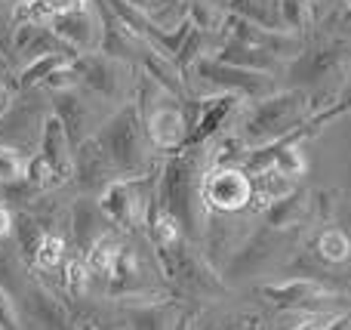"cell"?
Instances as JSON below:
<instances>
[{
    "mask_svg": "<svg viewBox=\"0 0 351 330\" xmlns=\"http://www.w3.org/2000/svg\"><path fill=\"white\" fill-rule=\"evenodd\" d=\"M204 152L200 148H182V154L170 158V164L164 167V179L158 189V201L164 204V210H170L176 222L182 226V235H200V216L197 204L200 201V182H204ZM206 210V207H204Z\"/></svg>",
    "mask_w": 351,
    "mask_h": 330,
    "instance_id": "1",
    "label": "cell"
},
{
    "mask_svg": "<svg viewBox=\"0 0 351 330\" xmlns=\"http://www.w3.org/2000/svg\"><path fill=\"white\" fill-rule=\"evenodd\" d=\"M99 145L105 148V154L111 158L117 176H145L148 173V148L152 139L145 133V121H142L136 102H127L99 127L96 133Z\"/></svg>",
    "mask_w": 351,
    "mask_h": 330,
    "instance_id": "2",
    "label": "cell"
},
{
    "mask_svg": "<svg viewBox=\"0 0 351 330\" xmlns=\"http://www.w3.org/2000/svg\"><path fill=\"white\" fill-rule=\"evenodd\" d=\"M154 195H158V179H154V173H145V176L108 182L96 195V204L111 226H117L121 232H130L136 226H145L148 204L154 201Z\"/></svg>",
    "mask_w": 351,
    "mask_h": 330,
    "instance_id": "3",
    "label": "cell"
},
{
    "mask_svg": "<svg viewBox=\"0 0 351 330\" xmlns=\"http://www.w3.org/2000/svg\"><path fill=\"white\" fill-rule=\"evenodd\" d=\"M305 102L308 99H305L302 90L271 93L268 99L256 102V108L250 111L247 123H243V142H250V145H271V142L284 139L302 121Z\"/></svg>",
    "mask_w": 351,
    "mask_h": 330,
    "instance_id": "4",
    "label": "cell"
},
{
    "mask_svg": "<svg viewBox=\"0 0 351 330\" xmlns=\"http://www.w3.org/2000/svg\"><path fill=\"white\" fill-rule=\"evenodd\" d=\"M194 71H197L200 80H206L210 86L222 93H234L241 99H253V102H262V99L271 96V74L262 71H247V68H234L225 65L219 59H197L194 62Z\"/></svg>",
    "mask_w": 351,
    "mask_h": 330,
    "instance_id": "5",
    "label": "cell"
},
{
    "mask_svg": "<svg viewBox=\"0 0 351 330\" xmlns=\"http://www.w3.org/2000/svg\"><path fill=\"white\" fill-rule=\"evenodd\" d=\"M200 201L213 213H237L253 201V182L243 170H206L200 182Z\"/></svg>",
    "mask_w": 351,
    "mask_h": 330,
    "instance_id": "6",
    "label": "cell"
},
{
    "mask_svg": "<svg viewBox=\"0 0 351 330\" xmlns=\"http://www.w3.org/2000/svg\"><path fill=\"white\" fill-rule=\"evenodd\" d=\"M142 121H145V133L154 148H160V152H167V154H176L185 148L191 127H188V117L176 96L164 93L160 102L152 105V108L142 115Z\"/></svg>",
    "mask_w": 351,
    "mask_h": 330,
    "instance_id": "7",
    "label": "cell"
},
{
    "mask_svg": "<svg viewBox=\"0 0 351 330\" xmlns=\"http://www.w3.org/2000/svg\"><path fill=\"white\" fill-rule=\"evenodd\" d=\"M71 68L77 71L80 86L90 93H96L99 99H123V86H127V62L108 59L102 53H80L71 59Z\"/></svg>",
    "mask_w": 351,
    "mask_h": 330,
    "instance_id": "8",
    "label": "cell"
},
{
    "mask_svg": "<svg viewBox=\"0 0 351 330\" xmlns=\"http://www.w3.org/2000/svg\"><path fill=\"white\" fill-rule=\"evenodd\" d=\"M49 96H53V115L62 121V127H65L74 148L84 139L96 136L99 127L105 123L102 117L96 115V102H90V96H86L80 86L65 90V93H49Z\"/></svg>",
    "mask_w": 351,
    "mask_h": 330,
    "instance_id": "9",
    "label": "cell"
},
{
    "mask_svg": "<svg viewBox=\"0 0 351 330\" xmlns=\"http://www.w3.org/2000/svg\"><path fill=\"white\" fill-rule=\"evenodd\" d=\"M47 25H49V31L65 43V49H71L74 56L99 53V49H102V19H99L90 6H86V10L56 12Z\"/></svg>",
    "mask_w": 351,
    "mask_h": 330,
    "instance_id": "10",
    "label": "cell"
},
{
    "mask_svg": "<svg viewBox=\"0 0 351 330\" xmlns=\"http://www.w3.org/2000/svg\"><path fill=\"white\" fill-rule=\"evenodd\" d=\"M47 115H40L34 102H12V108L0 117V145L16 148V152H22V154L34 152V148L40 145V133H43Z\"/></svg>",
    "mask_w": 351,
    "mask_h": 330,
    "instance_id": "11",
    "label": "cell"
},
{
    "mask_svg": "<svg viewBox=\"0 0 351 330\" xmlns=\"http://www.w3.org/2000/svg\"><path fill=\"white\" fill-rule=\"evenodd\" d=\"M74 182L80 185V191H102L108 182H114L117 170L114 164H111V158L105 154V148L99 145L96 136H90V139H84L77 148H74Z\"/></svg>",
    "mask_w": 351,
    "mask_h": 330,
    "instance_id": "12",
    "label": "cell"
},
{
    "mask_svg": "<svg viewBox=\"0 0 351 330\" xmlns=\"http://www.w3.org/2000/svg\"><path fill=\"white\" fill-rule=\"evenodd\" d=\"M68 228H71L77 257H86V253L93 250V244H96L102 235L111 232L105 213L99 210V204L93 201V198H84V195H80L77 201L71 204V210H68Z\"/></svg>",
    "mask_w": 351,
    "mask_h": 330,
    "instance_id": "13",
    "label": "cell"
},
{
    "mask_svg": "<svg viewBox=\"0 0 351 330\" xmlns=\"http://www.w3.org/2000/svg\"><path fill=\"white\" fill-rule=\"evenodd\" d=\"M237 102H241V96H234V93H219V96L200 99V115L194 121L191 133H188L185 148H200L206 139H213L225 127V121L237 111Z\"/></svg>",
    "mask_w": 351,
    "mask_h": 330,
    "instance_id": "14",
    "label": "cell"
},
{
    "mask_svg": "<svg viewBox=\"0 0 351 330\" xmlns=\"http://www.w3.org/2000/svg\"><path fill=\"white\" fill-rule=\"evenodd\" d=\"M37 154H43V161L59 173L62 182H71V176H74V145H71V139H68L62 121L53 115V111H49L47 121H43V133H40Z\"/></svg>",
    "mask_w": 351,
    "mask_h": 330,
    "instance_id": "15",
    "label": "cell"
},
{
    "mask_svg": "<svg viewBox=\"0 0 351 330\" xmlns=\"http://www.w3.org/2000/svg\"><path fill=\"white\" fill-rule=\"evenodd\" d=\"M99 19H102V49H99V53L108 56V59L127 62V65L130 62H139L148 43L142 40L139 34H133V31H130L111 10H105V6H102V16Z\"/></svg>",
    "mask_w": 351,
    "mask_h": 330,
    "instance_id": "16",
    "label": "cell"
},
{
    "mask_svg": "<svg viewBox=\"0 0 351 330\" xmlns=\"http://www.w3.org/2000/svg\"><path fill=\"white\" fill-rule=\"evenodd\" d=\"M259 294L268 296V300L280 309H287V306L296 309V306H308V303H315V300H327V294H324L321 284L308 281V278H293V281L265 284Z\"/></svg>",
    "mask_w": 351,
    "mask_h": 330,
    "instance_id": "17",
    "label": "cell"
},
{
    "mask_svg": "<svg viewBox=\"0 0 351 330\" xmlns=\"http://www.w3.org/2000/svg\"><path fill=\"white\" fill-rule=\"evenodd\" d=\"M213 59L225 62V65H234V68H247V71H262V74H271L274 68L280 65V59L271 56L268 49H256V47H247V43H237V40L222 43Z\"/></svg>",
    "mask_w": 351,
    "mask_h": 330,
    "instance_id": "18",
    "label": "cell"
},
{
    "mask_svg": "<svg viewBox=\"0 0 351 330\" xmlns=\"http://www.w3.org/2000/svg\"><path fill=\"white\" fill-rule=\"evenodd\" d=\"M121 250H123V238L114 232V228H111L108 235H102V238L93 244V250L84 257L86 272H90L93 281L108 284V278H111V272H114V263H117V257H121Z\"/></svg>",
    "mask_w": 351,
    "mask_h": 330,
    "instance_id": "19",
    "label": "cell"
},
{
    "mask_svg": "<svg viewBox=\"0 0 351 330\" xmlns=\"http://www.w3.org/2000/svg\"><path fill=\"white\" fill-rule=\"evenodd\" d=\"M142 68H145V78H152L154 84L160 86L164 93H170V96L182 99L185 96V84H182V71L176 68L173 59H167L164 53H158V49L145 47V53H142Z\"/></svg>",
    "mask_w": 351,
    "mask_h": 330,
    "instance_id": "20",
    "label": "cell"
},
{
    "mask_svg": "<svg viewBox=\"0 0 351 330\" xmlns=\"http://www.w3.org/2000/svg\"><path fill=\"white\" fill-rule=\"evenodd\" d=\"M12 235H16V244H19V257L28 266H34L37 250H40L43 238H47V226L31 210H16L12 213Z\"/></svg>",
    "mask_w": 351,
    "mask_h": 330,
    "instance_id": "21",
    "label": "cell"
},
{
    "mask_svg": "<svg viewBox=\"0 0 351 330\" xmlns=\"http://www.w3.org/2000/svg\"><path fill=\"white\" fill-rule=\"evenodd\" d=\"M234 16L247 19V22L259 25L265 31H274V34H287L284 31V22H280V6L278 0H225Z\"/></svg>",
    "mask_w": 351,
    "mask_h": 330,
    "instance_id": "22",
    "label": "cell"
},
{
    "mask_svg": "<svg viewBox=\"0 0 351 330\" xmlns=\"http://www.w3.org/2000/svg\"><path fill=\"white\" fill-rule=\"evenodd\" d=\"M348 43L346 40H336L330 43V47L317 49L315 56H302V59L296 62V74L302 80H317L324 78V74H330L336 68V62H342V56H346Z\"/></svg>",
    "mask_w": 351,
    "mask_h": 330,
    "instance_id": "23",
    "label": "cell"
},
{
    "mask_svg": "<svg viewBox=\"0 0 351 330\" xmlns=\"http://www.w3.org/2000/svg\"><path fill=\"white\" fill-rule=\"evenodd\" d=\"M90 272H86V263L84 257H68L65 263H62V300H86V294H90Z\"/></svg>",
    "mask_w": 351,
    "mask_h": 330,
    "instance_id": "24",
    "label": "cell"
},
{
    "mask_svg": "<svg viewBox=\"0 0 351 330\" xmlns=\"http://www.w3.org/2000/svg\"><path fill=\"white\" fill-rule=\"evenodd\" d=\"M65 62H71V56H65V53H53V56H40V59L25 62V68L19 71V90L28 93V90H34V86H43V80H47L56 68L65 65Z\"/></svg>",
    "mask_w": 351,
    "mask_h": 330,
    "instance_id": "25",
    "label": "cell"
},
{
    "mask_svg": "<svg viewBox=\"0 0 351 330\" xmlns=\"http://www.w3.org/2000/svg\"><path fill=\"white\" fill-rule=\"evenodd\" d=\"M65 259H68L65 235H62V232H47L40 250H37V257H34V269L40 272V275H47V272L62 269V263H65Z\"/></svg>",
    "mask_w": 351,
    "mask_h": 330,
    "instance_id": "26",
    "label": "cell"
},
{
    "mask_svg": "<svg viewBox=\"0 0 351 330\" xmlns=\"http://www.w3.org/2000/svg\"><path fill=\"white\" fill-rule=\"evenodd\" d=\"M22 179H25V185H31V189L37 191V195H47V191L62 189V185H65L59 179V173L43 161V154H31L28 164H25V176Z\"/></svg>",
    "mask_w": 351,
    "mask_h": 330,
    "instance_id": "27",
    "label": "cell"
},
{
    "mask_svg": "<svg viewBox=\"0 0 351 330\" xmlns=\"http://www.w3.org/2000/svg\"><path fill=\"white\" fill-rule=\"evenodd\" d=\"M284 31H302L311 22V0H278Z\"/></svg>",
    "mask_w": 351,
    "mask_h": 330,
    "instance_id": "28",
    "label": "cell"
},
{
    "mask_svg": "<svg viewBox=\"0 0 351 330\" xmlns=\"http://www.w3.org/2000/svg\"><path fill=\"white\" fill-rule=\"evenodd\" d=\"M302 210H305V195H293V198L287 195V198H280V201H274L271 207H268V222H271L274 228L290 226Z\"/></svg>",
    "mask_w": 351,
    "mask_h": 330,
    "instance_id": "29",
    "label": "cell"
},
{
    "mask_svg": "<svg viewBox=\"0 0 351 330\" xmlns=\"http://www.w3.org/2000/svg\"><path fill=\"white\" fill-rule=\"evenodd\" d=\"M25 164H28V158H25L22 152L0 145V185H16V182H22Z\"/></svg>",
    "mask_w": 351,
    "mask_h": 330,
    "instance_id": "30",
    "label": "cell"
},
{
    "mask_svg": "<svg viewBox=\"0 0 351 330\" xmlns=\"http://www.w3.org/2000/svg\"><path fill=\"white\" fill-rule=\"evenodd\" d=\"M317 250H321V257L330 259V263H346L351 253V244L339 228H327V232L321 235V241H317Z\"/></svg>",
    "mask_w": 351,
    "mask_h": 330,
    "instance_id": "31",
    "label": "cell"
},
{
    "mask_svg": "<svg viewBox=\"0 0 351 330\" xmlns=\"http://www.w3.org/2000/svg\"><path fill=\"white\" fill-rule=\"evenodd\" d=\"M74 86H80V78L71 68V62H65L62 68H56V71L43 80V90H49V93H65V90H74Z\"/></svg>",
    "mask_w": 351,
    "mask_h": 330,
    "instance_id": "32",
    "label": "cell"
},
{
    "mask_svg": "<svg viewBox=\"0 0 351 330\" xmlns=\"http://www.w3.org/2000/svg\"><path fill=\"white\" fill-rule=\"evenodd\" d=\"M0 330H22L19 327L16 306H12V296L6 287H0Z\"/></svg>",
    "mask_w": 351,
    "mask_h": 330,
    "instance_id": "33",
    "label": "cell"
},
{
    "mask_svg": "<svg viewBox=\"0 0 351 330\" xmlns=\"http://www.w3.org/2000/svg\"><path fill=\"white\" fill-rule=\"evenodd\" d=\"M0 49L6 56L12 53V6H6L0 0Z\"/></svg>",
    "mask_w": 351,
    "mask_h": 330,
    "instance_id": "34",
    "label": "cell"
},
{
    "mask_svg": "<svg viewBox=\"0 0 351 330\" xmlns=\"http://www.w3.org/2000/svg\"><path fill=\"white\" fill-rule=\"evenodd\" d=\"M10 232H12V210L6 201H0V241L10 238Z\"/></svg>",
    "mask_w": 351,
    "mask_h": 330,
    "instance_id": "35",
    "label": "cell"
},
{
    "mask_svg": "<svg viewBox=\"0 0 351 330\" xmlns=\"http://www.w3.org/2000/svg\"><path fill=\"white\" fill-rule=\"evenodd\" d=\"M53 12H68V10H86L90 0H49Z\"/></svg>",
    "mask_w": 351,
    "mask_h": 330,
    "instance_id": "36",
    "label": "cell"
},
{
    "mask_svg": "<svg viewBox=\"0 0 351 330\" xmlns=\"http://www.w3.org/2000/svg\"><path fill=\"white\" fill-rule=\"evenodd\" d=\"M12 102H16V99H12V90L6 84H0V117L12 108Z\"/></svg>",
    "mask_w": 351,
    "mask_h": 330,
    "instance_id": "37",
    "label": "cell"
},
{
    "mask_svg": "<svg viewBox=\"0 0 351 330\" xmlns=\"http://www.w3.org/2000/svg\"><path fill=\"white\" fill-rule=\"evenodd\" d=\"M133 10L145 12V16H154V10H158V0H127Z\"/></svg>",
    "mask_w": 351,
    "mask_h": 330,
    "instance_id": "38",
    "label": "cell"
},
{
    "mask_svg": "<svg viewBox=\"0 0 351 330\" xmlns=\"http://www.w3.org/2000/svg\"><path fill=\"white\" fill-rule=\"evenodd\" d=\"M324 330H351V318H348V315H346V318H336L333 325H327Z\"/></svg>",
    "mask_w": 351,
    "mask_h": 330,
    "instance_id": "39",
    "label": "cell"
},
{
    "mask_svg": "<svg viewBox=\"0 0 351 330\" xmlns=\"http://www.w3.org/2000/svg\"><path fill=\"white\" fill-rule=\"evenodd\" d=\"M299 330H317V325H315V321H308V325H302Z\"/></svg>",
    "mask_w": 351,
    "mask_h": 330,
    "instance_id": "40",
    "label": "cell"
},
{
    "mask_svg": "<svg viewBox=\"0 0 351 330\" xmlns=\"http://www.w3.org/2000/svg\"><path fill=\"white\" fill-rule=\"evenodd\" d=\"M3 3H12V6H16V3H22V0H3Z\"/></svg>",
    "mask_w": 351,
    "mask_h": 330,
    "instance_id": "41",
    "label": "cell"
},
{
    "mask_svg": "<svg viewBox=\"0 0 351 330\" xmlns=\"http://www.w3.org/2000/svg\"><path fill=\"white\" fill-rule=\"evenodd\" d=\"M346 3H348V10H351V0H346Z\"/></svg>",
    "mask_w": 351,
    "mask_h": 330,
    "instance_id": "42",
    "label": "cell"
}]
</instances>
